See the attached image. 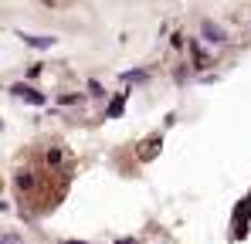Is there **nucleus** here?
<instances>
[{
  "mask_svg": "<svg viewBox=\"0 0 251 244\" xmlns=\"http://www.w3.org/2000/svg\"><path fill=\"white\" fill-rule=\"evenodd\" d=\"M201 38L207 44H227V31L221 24H214V21H201Z\"/></svg>",
  "mask_w": 251,
  "mask_h": 244,
  "instance_id": "obj_1",
  "label": "nucleus"
},
{
  "mask_svg": "<svg viewBox=\"0 0 251 244\" xmlns=\"http://www.w3.org/2000/svg\"><path fill=\"white\" fill-rule=\"evenodd\" d=\"M58 102H61V105H82V102H85V95H61Z\"/></svg>",
  "mask_w": 251,
  "mask_h": 244,
  "instance_id": "obj_5",
  "label": "nucleus"
},
{
  "mask_svg": "<svg viewBox=\"0 0 251 244\" xmlns=\"http://www.w3.org/2000/svg\"><path fill=\"white\" fill-rule=\"evenodd\" d=\"M65 244H85V241H65Z\"/></svg>",
  "mask_w": 251,
  "mask_h": 244,
  "instance_id": "obj_10",
  "label": "nucleus"
},
{
  "mask_svg": "<svg viewBox=\"0 0 251 244\" xmlns=\"http://www.w3.org/2000/svg\"><path fill=\"white\" fill-rule=\"evenodd\" d=\"M116 244H136V241H116Z\"/></svg>",
  "mask_w": 251,
  "mask_h": 244,
  "instance_id": "obj_9",
  "label": "nucleus"
},
{
  "mask_svg": "<svg viewBox=\"0 0 251 244\" xmlns=\"http://www.w3.org/2000/svg\"><path fill=\"white\" fill-rule=\"evenodd\" d=\"M0 244H21L17 234H0Z\"/></svg>",
  "mask_w": 251,
  "mask_h": 244,
  "instance_id": "obj_8",
  "label": "nucleus"
},
{
  "mask_svg": "<svg viewBox=\"0 0 251 244\" xmlns=\"http://www.w3.org/2000/svg\"><path fill=\"white\" fill-rule=\"evenodd\" d=\"M48 163L58 166V163H61V149H51V153H48Z\"/></svg>",
  "mask_w": 251,
  "mask_h": 244,
  "instance_id": "obj_7",
  "label": "nucleus"
},
{
  "mask_svg": "<svg viewBox=\"0 0 251 244\" xmlns=\"http://www.w3.org/2000/svg\"><path fill=\"white\" fill-rule=\"evenodd\" d=\"M123 109H126V95H116V98H112V105H109V112H105V116H109V119H116V116H123Z\"/></svg>",
  "mask_w": 251,
  "mask_h": 244,
  "instance_id": "obj_4",
  "label": "nucleus"
},
{
  "mask_svg": "<svg viewBox=\"0 0 251 244\" xmlns=\"http://www.w3.org/2000/svg\"><path fill=\"white\" fill-rule=\"evenodd\" d=\"M10 92H14V95H21L27 105H44V95H41V92H34L31 85H10Z\"/></svg>",
  "mask_w": 251,
  "mask_h": 244,
  "instance_id": "obj_3",
  "label": "nucleus"
},
{
  "mask_svg": "<svg viewBox=\"0 0 251 244\" xmlns=\"http://www.w3.org/2000/svg\"><path fill=\"white\" fill-rule=\"evenodd\" d=\"M17 38L24 41L27 48H38V51H48V48H54V44H58V38H51V34H24V31H21Z\"/></svg>",
  "mask_w": 251,
  "mask_h": 244,
  "instance_id": "obj_2",
  "label": "nucleus"
},
{
  "mask_svg": "<svg viewBox=\"0 0 251 244\" xmlns=\"http://www.w3.org/2000/svg\"><path fill=\"white\" fill-rule=\"evenodd\" d=\"M123 78H126V81H146L150 75H146V72H126Z\"/></svg>",
  "mask_w": 251,
  "mask_h": 244,
  "instance_id": "obj_6",
  "label": "nucleus"
}]
</instances>
